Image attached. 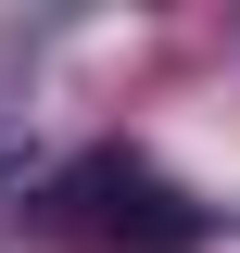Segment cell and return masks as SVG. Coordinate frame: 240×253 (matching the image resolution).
<instances>
[{
  "label": "cell",
  "instance_id": "1",
  "mask_svg": "<svg viewBox=\"0 0 240 253\" xmlns=\"http://www.w3.org/2000/svg\"><path fill=\"white\" fill-rule=\"evenodd\" d=\"M51 215L76 228V241H101V253H190V241H202V215H190L139 152H89L76 177H63Z\"/></svg>",
  "mask_w": 240,
  "mask_h": 253
}]
</instances>
